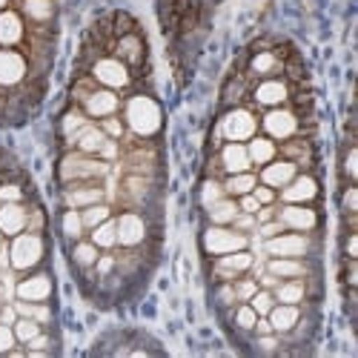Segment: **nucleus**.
Instances as JSON below:
<instances>
[{
  "mask_svg": "<svg viewBox=\"0 0 358 358\" xmlns=\"http://www.w3.org/2000/svg\"><path fill=\"white\" fill-rule=\"evenodd\" d=\"M124 117H127V127L129 132H135L138 138H152L161 132L164 124V115L158 101H152L149 95H132L124 106Z\"/></svg>",
  "mask_w": 358,
  "mask_h": 358,
  "instance_id": "obj_1",
  "label": "nucleus"
},
{
  "mask_svg": "<svg viewBox=\"0 0 358 358\" xmlns=\"http://www.w3.org/2000/svg\"><path fill=\"white\" fill-rule=\"evenodd\" d=\"M46 258V244L41 232H17L9 244V264L17 273L38 270L41 261Z\"/></svg>",
  "mask_w": 358,
  "mask_h": 358,
  "instance_id": "obj_2",
  "label": "nucleus"
},
{
  "mask_svg": "<svg viewBox=\"0 0 358 358\" xmlns=\"http://www.w3.org/2000/svg\"><path fill=\"white\" fill-rule=\"evenodd\" d=\"M109 172L106 161H98L95 155H83V152H69L61 161V181L64 184H83V181H98Z\"/></svg>",
  "mask_w": 358,
  "mask_h": 358,
  "instance_id": "obj_3",
  "label": "nucleus"
},
{
  "mask_svg": "<svg viewBox=\"0 0 358 358\" xmlns=\"http://www.w3.org/2000/svg\"><path fill=\"white\" fill-rule=\"evenodd\" d=\"M201 244H203V252L206 255H227V252H238V250H247L250 244V238L244 232H238V229H229V227H218L213 224L210 229L203 232L201 238Z\"/></svg>",
  "mask_w": 358,
  "mask_h": 358,
  "instance_id": "obj_4",
  "label": "nucleus"
},
{
  "mask_svg": "<svg viewBox=\"0 0 358 358\" xmlns=\"http://www.w3.org/2000/svg\"><path fill=\"white\" fill-rule=\"evenodd\" d=\"M264 250L273 258H304V255H310L313 244L304 232H278L273 238H266Z\"/></svg>",
  "mask_w": 358,
  "mask_h": 358,
  "instance_id": "obj_5",
  "label": "nucleus"
},
{
  "mask_svg": "<svg viewBox=\"0 0 358 358\" xmlns=\"http://www.w3.org/2000/svg\"><path fill=\"white\" fill-rule=\"evenodd\" d=\"M92 80L106 89H127L129 86V66L121 57H98L92 64Z\"/></svg>",
  "mask_w": 358,
  "mask_h": 358,
  "instance_id": "obj_6",
  "label": "nucleus"
},
{
  "mask_svg": "<svg viewBox=\"0 0 358 358\" xmlns=\"http://www.w3.org/2000/svg\"><path fill=\"white\" fill-rule=\"evenodd\" d=\"M29 75V61L15 52V49H3L0 46V89H15L26 80Z\"/></svg>",
  "mask_w": 358,
  "mask_h": 358,
  "instance_id": "obj_7",
  "label": "nucleus"
},
{
  "mask_svg": "<svg viewBox=\"0 0 358 358\" xmlns=\"http://www.w3.org/2000/svg\"><path fill=\"white\" fill-rule=\"evenodd\" d=\"M264 132L275 138V141H287V138H295L298 129H301V124H298V115L289 112V109H270L264 115V121H261Z\"/></svg>",
  "mask_w": 358,
  "mask_h": 358,
  "instance_id": "obj_8",
  "label": "nucleus"
},
{
  "mask_svg": "<svg viewBox=\"0 0 358 358\" xmlns=\"http://www.w3.org/2000/svg\"><path fill=\"white\" fill-rule=\"evenodd\" d=\"M255 129H258V121L250 109H232L221 121V135L229 141H238V143L250 141L255 135Z\"/></svg>",
  "mask_w": 358,
  "mask_h": 358,
  "instance_id": "obj_9",
  "label": "nucleus"
},
{
  "mask_svg": "<svg viewBox=\"0 0 358 358\" xmlns=\"http://www.w3.org/2000/svg\"><path fill=\"white\" fill-rule=\"evenodd\" d=\"M115 227H117V244L124 250H138L146 238V221L138 215V213H124L115 218Z\"/></svg>",
  "mask_w": 358,
  "mask_h": 358,
  "instance_id": "obj_10",
  "label": "nucleus"
},
{
  "mask_svg": "<svg viewBox=\"0 0 358 358\" xmlns=\"http://www.w3.org/2000/svg\"><path fill=\"white\" fill-rule=\"evenodd\" d=\"M278 221L284 224V229H292V232H307L318 224V215L315 210L304 203H284L278 210Z\"/></svg>",
  "mask_w": 358,
  "mask_h": 358,
  "instance_id": "obj_11",
  "label": "nucleus"
},
{
  "mask_svg": "<svg viewBox=\"0 0 358 358\" xmlns=\"http://www.w3.org/2000/svg\"><path fill=\"white\" fill-rule=\"evenodd\" d=\"M250 266H252V255L247 250L227 252V255H218V261H215V275L221 281H235L244 273H250Z\"/></svg>",
  "mask_w": 358,
  "mask_h": 358,
  "instance_id": "obj_12",
  "label": "nucleus"
},
{
  "mask_svg": "<svg viewBox=\"0 0 358 358\" xmlns=\"http://www.w3.org/2000/svg\"><path fill=\"white\" fill-rule=\"evenodd\" d=\"M52 289L55 287H52V275L49 273H32L15 287V295L20 298V301H49Z\"/></svg>",
  "mask_w": 358,
  "mask_h": 358,
  "instance_id": "obj_13",
  "label": "nucleus"
},
{
  "mask_svg": "<svg viewBox=\"0 0 358 358\" xmlns=\"http://www.w3.org/2000/svg\"><path fill=\"white\" fill-rule=\"evenodd\" d=\"M80 106H83L86 115H92V117H109V115L117 112L121 101H117L115 89H106V86H103V89H92V92H89V98H86Z\"/></svg>",
  "mask_w": 358,
  "mask_h": 358,
  "instance_id": "obj_14",
  "label": "nucleus"
},
{
  "mask_svg": "<svg viewBox=\"0 0 358 358\" xmlns=\"http://www.w3.org/2000/svg\"><path fill=\"white\" fill-rule=\"evenodd\" d=\"M295 175H298V164H292L287 158L284 161H270L261 169V184L270 187V189H284Z\"/></svg>",
  "mask_w": 358,
  "mask_h": 358,
  "instance_id": "obj_15",
  "label": "nucleus"
},
{
  "mask_svg": "<svg viewBox=\"0 0 358 358\" xmlns=\"http://www.w3.org/2000/svg\"><path fill=\"white\" fill-rule=\"evenodd\" d=\"M313 198H318V181L313 175H295L281 192L284 203H307Z\"/></svg>",
  "mask_w": 358,
  "mask_h": 358,
  "instance_id": "obj_16",
  "label": "nucleus"
},
{
  "mask_svg": "<svg viewBox=\"0 0 358 358\" xmlns=\"http://www.w3.org/2000/svg\"><path fill=\"white\" fill-rule=\"evenodd\" d=\"M23 38H26V26H23L20 12L3 9V12H0V46H3V49H15Z\"/></svg>",
  "mask_w": 358,
  "mask_h": 358,
  "instance_id": "obj_17",
  "label": "nucleus"
},
{
  "mask_svg": "<svg viewBox=\"0 0 358 358\" xmlns=\"http://www.w3.org/2000/svg\"><path fill=\"white\" fill-rule=\"evenodd\" d=\"M287 98H289V86H287L284 80H278V78H266V80H261V83L255 86V103H258V106L275 109V106H281Z\"/></svg>",
  "mask_w": 358,
  "mask_h": 358,
  "instance_id": "obj_18",
  "label": "nucleus"
},
{
  "mask_svg": "<svg viewBox=\"0 0 358 358\" xmlns=\"http://www.w3.org/2000/svg\"><path fill=\"white\" fill-rule=\"evenodd\" d=\"M101 201H103V187H98L92 181L69 184V189H66V206H72V210H86V206L101 203Z\"/></svg>",
  "mask_w": 358,
  "mask_h": 358,
  "instance_id": "obj_19",
  "label": "nucleus"
},
{
  "mask_svg": "<svg viewBox=\"0 0 358 358\" xmlns=\"http://www.w3.org/2000/svg\"><path fill=\"white\" fill-rule=\"evenodd\" d=\"M26 221H29V210L23 206V201L20 203H3L0 206V232L3 235H17V232H23L26 229Z\"/></svg>",
  "mask_w": 358,
  "mask_h": 358,
  "instance_id": "obj_20",
  "label": "nucleus"
},
{
  "mask_svg": "<svg viewBox=\"0 0 358 358\" xmlns=\"http://www.w3.org/2000/svg\"><path fill=\"white\" fill-rule=\"evenodd\" d=\"M221 166H224V172H229V175H235V172H247V169L252 166L247 146H244V143H238V141H229V143L221 149Z\"/></svg>",
  "mask_w": 358,
  "mask_h": 358,
  "instance_id": "obj_21",
  "label": "nucleus"
},
{
  "mask_svg": "<svg viewBox=\"0 0 358 358\" xmlns=\"http://www.w3.org/2000/svg\"><path fill=\"white\" fill-rule=\"evenodd\" d=\"M117 55H121V61H124V64H129V66L143 64V55H146L143 38H141L138 32L117 35Z\"/></svg>",
  "mask_w": 358,
  "mask_h": 358,
  "instance_id": "obj_22",
  "label": "nucleus"
},
{
  "mask_svg": "<svg viewBox=\"0 0 358 358\" xmlns=\"http://www.w3.org/2000/svg\"><path fill=\"white\" fill-rule=\"evenodd\" d=\"M266 318H270L275 333H292L301 321V310H298V304H275Z\"/></svg>",
  "mask_w": 358,
  "mask_h": 358,
  "instance_id": "obj_23",
  "label": "nucleus"
},
{
  "mask_svg": "<svg viewBox=\"0 0 358 358\" xmlns=\"http://www.w3.org/2000/svg\"><path fill=\"white\" fill-rule=\"evenodd\" d=\"M266 273L278 275L281 281L284 278H304V275H310V266L301 258H273L266 264Z\"/></svg>",
  "mask_w": 358,
  "mask_h": 358,
  "instance_id": "obj_24",
  "label": "nucleus"
},
{
  "mask_svg": "<svg viewBox=\"0 0 358 358\" xmlns=\"http://www.w3.org/2000/svg\"><path fill=\"white\" fill-rule=\"evenodd\" d=\"M103 141H106V132H103L101 127H89V124H86V127L75 135L72 146H78V152H83V155H98L101 146H103Z\"/></svg>",
  "mask_w": 358,
  "mask_h": 358,
  "instance_id": "obj_25",
  "label": "nucleus"
},
{
  "mask_svg": "<svg viewBox=\"0 0 358 358\" xmlns=\"http://www.w3.org/2000/svg\"><path fill=\"white\" fill-rule=\"evenodd\" d=\"M273 295H275L278 304H301L304 298H307V287H304L301 278H284V281L273 289Z\"/></svg>",
  "mask_w": 358,
  "mask_h": 358,
  "instance_id": "obj_26",
  "label": "nucleus"
},
{
  "mask_svg": "<svg viewBox=\"0 0 358 358\" xmlns=\"http://www.w3.org/2000/svg\"><path fill=\"white\" fill-rule=\"evenodd\" d=\"M238 213L241 210H238V201H232V198H221V201L206 206V215H210V221L218 224V227H229Z\"/></svg>",
  "mask_w": 358,
  "mask_h": 358,
  "instance_id": "obj_27",
  "label": "nucleus"
},
{
  "mask_svg": "<svg viewBox=\"0 0 358 358\" xmlns=\"http://www.w3.org/2000/svg\"><path fill=\"white\" fill-rule=\"evenodd\" d=\"M247 152H250V161L252 164H270V161H275V155H278V146L270 141V138H255L252 135V141H250V146H247Z\"/></svg>",
  "mask_w": 358,
  "mask_h": 358,
  "instance_id": "obj_28",
  "label": "nucleus"
},
{
  "mask_svg": "<svg viewBox=\"0 0 358 358\" xmlns=\"http://www.w3.org/2000/svg\"><path fill=\"white\" fill-rule=\"evenodd\" d=\"M23 15L32 23H49L55 17V0H23Z\"/></svg>",
  "mask_w": 358,
  "mask_h": 358,
  "instance_id": "obj_29",
  "label": "nucleus"
},
{
  "mask_svg": "<svg viewBox=\"0 0 358 358\" xmlns=\"http://www.w3.org/2000/svg\"><path fill=\"white\" fill-rule=\"evenodd\" d=\"M255 184H258V178H255L250 169H247V172H235V175H229V181L224 184V192H227V195H235V198H241V195L252 192Z\"/></svg>",
  "mask_w": 358,
  "mask_h": 358,
  "instance_id": "obj_30",
  "label": "nucleus"
},
{
  "mask_svg": "<svg viewBox=\"0 0 358 358\" xmlns=\"http://www.w3.org/2000/svg\"><path fill=\"white\" fill-rule=\"evenodd\" d=\"M92 244H95L98 250H112V247H117V227H115L112 218H106L103 224H98V227L92 229Z\"/></svg>",
  "mask_w": 358,
  "mask_h": 358,
  "instance_id": "obj_31",
  "label": "nucleus"
},
{
  "mask_svg": "<svg viewBox=\"0 0 358 358\" xmlns=\"http://www.w3.org/2000/svg\"><path fill=\"white\" fill-rule=\"evenodd\" d=\"M15 310H17V315H23V318H35L38 324H52V310H49L43 301H20V298H17Z\"/></svg>",
  "mask_w": 358,
  "mask_h": 358,
  "instance_id": "obj_32",
  "label": "nucleus"
},
{
  "mask_svg": "<svg viewBox=\"0 0 358 358\" xmlns=\"http://www.w3.org/2000/svg\"><path fill=\"white\" fill-rule=\"evenodd\" d=\"M83 218H80V213L78 210H69L61 215V232H64V238H69V241H80V235H83Z\"/></svg>",
  "mask_w": 358,
  "mask_h": 358,
  "instance_id": "obj_33",
  "label": "nucleus"
},
{
  "mask_svg": "<svg viewBox=\"0 0 358 358\" xmlns=\"http://www.w3.org/2000/svg\"><path fill=\"white\" fill-rule=\"evenodd\" d=\"M72 261H75L78 266H83V270H89V266H95V261H98V247H95L92 241H75V247H72Z\"/></svg>",
  "mask_w": 358,
  "mask_h": 358,
  "instance_id": "obj_34",
  "label": "nucleus"
},
{
  "mask_svg": "<svg viewBox=\"0 0 358 358\" xmlns=\"http://www.w3.org/2000/svg\"><path fill=\"white\" fill-rule=\"evenodd\" d=\"M12 330H15V338H17L20 344H29L35 336H41V333H43V324H38L35 318H23V315H20V318L15 321Z\"/></svg>",
  "mask_w": 358,
  "mask_h": 358,
  "instance_id": "obj_35",
  "label": "nucleus"
},
{
  "mask_svg": "<svg viewBox=\"0 0 358 358\" xmlns=\"http://www.w3.org/2000/svg\"><path fill=\"white\" fill-rule=\"evenodd\" d=\"M109 215H112V213H109V206H106V203H92V206H86V210L80 213L86 229H95V227L103 224Z\"/></svg>",
  "mask_w": 358,
  "mask_h": 358,
  "instance_id": "obj_36",
  "label": "nucleus"
},
{
  "mask_svg": "<svg viewBox=\"0 0 358 358\" xmlns=\"http://www.w3.org/2000/svg\"><path fill=\"white\" fill-rule=\"evenodd\" d=\"M255 321H258V313H255V310H252L250 304H241V301L235 304V327H238V330H244V333H252Z\"/></svg>",
  "mask_w": 358,
  "mask_h": 358,
  "instance_id": "obj_37",
  "label": "nucleus"
},
{
  "mask_svg": "<svg viewBox=\"0 0 358 358\" xmlns=\"http://www.w3.org/2000/svg\"><path fill=\"white\" fill-rule=\"evenodd\" d=\"M275 304H278V301H275L273 289H255V295L250 298V307H252L258 315H270V310H273Z\"/></svg>",
  "mask_w": 358,
  "mask_h": 358,
  "instance_id": "obj_38",
  "label": "nucleus"
},
{
  "mask_svg": "<svg viewBox=\"0 0 358 358\" xmlns=\"http://www.w3.org/2000/svg\"><path fill=\"white\" fill-rule=\"evenodd\" d=\"M252 72L255 75H270V72H275L281 64H278V57L273 55V52H258L255 57H252Z\"/></svg>",
  "mask_w": 358,
  "mask_h": 358,
  "instance_id": "obj_39",
  "label": "nucleus"
},
{
  "mask_svg": "<svg viewBox=\"0 0 358 358\" xmlns=\"http://www.w3.org/2000/svg\"><path fill=\"white\" fill-rule=\"evenodd\" d=\"M224 195H227V192H224V184L215 181V178H206L203 187H201V203H203V206H210V203L221 201Z\"/></svg>",
  "mask_w": 358,
  "mask_h": 358,
  "instance_id": "obj_40",
  "label": "nucleus"
},
{
  "mask_svg": "<svg viewBox=\"0 0 358 358\" xmlns=\"http://www.w3.org/2000/svg\"><path fill=\"white\" fill-rule=\"evenodd\" d=\"M83 127H86V117H83L80 112H69V115L64 117V124H61V132H64V135L69 138V143H72L75 135H78Z\"/></svg>",
  "mask_w": 358,
  "mask_h": 358,
  "instance_id": "obj_41",
  "label": "nucleus"
},
{
  "mask_svg": "<svg viewBox=\"0 0 358 358\" xmlns=\"http://www.w3.org/2000/svg\"><path fill=\"white\" fill-rule=\"evenodd\" d=\"M232 289H235V298H238V301H250V298L255 295V289H258V284H255L252 278H244V281H238V278H235Z\"/></svg>",
  "mask_w": 358,
  "mask_h": 358,
  "instance_id": "obj_42",
  "label": "nucleus"
},
{
  "mask_svg": "<svg viewBox=\"0 0 358 358\" xmlns=\"http://www.w3.org/2000/svg\"><path fill=\"white\" fill-rule=\"evenodd\" d=\"M0 201L3 203H20L23 201V187L20 184H0Z\"/></svg>",
  "mask_w": 358,
  "mask_h": 358,
  "instance_id": "obj_43",
  "label": "nucleus"
},
{
  "mask_svg": "<svg viewBox=\"0 0 358 358\" xmlns=\"http://www.w3.org/2000/svg\"><path fill=\"white\" fill-rule=\"evenodd\" d=\"M101 129L106 132V138H115V141H117V138H124V132H127V129H124V121H117V117H115V115L103 117V124H101Z\"/></svg>",
  "mask_w": 358,
  "mask_h": 358,
  "instance_id": "obj_44",
  "label": "nucleus"
},
{
  "mask_svg": "<svg viewBox=\"0 0 358 358\" xmlns=\"http://www.w3.org/2000/svg\"><path fill=\"white\" fill-rule=\"evenodd\" d=\"M15 344H17L15 330H12L9 324H0V352H12V350H15Z\"/></svg>",
  "mask_w": 358,
  "mask_h": 358,
  "instance_id": "obj_45",
  "label": "nucleus"
},
{
  "mask_svg": "<svg viewBox=\"0 0 358 358\" xmlns=\"http://www.w3.org/2000/svg\"><path fill=\"white\" fill-rule=\"evenodd\" d=\"M238 210L247 213V215H255L261 210V203H258V198L252 192H247V195H241V201H238Z\"/></svg>",
  "mask_w": 358,
  "mask_h": 358,
  "instance_id": "obj_46",
  "label": "nucleus"
},
{
  "mask_svg": "<svg viewBox=\"0 0 358 358\" xmlns=\"http://www.w3.org/2000/svg\"><path fill=\"white\" fill-rule=\"evenodd\" d=\"M344 213L347 215H355L358 213V189L355 187H347L344 189Z\"/></svg>",
  "mask_w": 358,
  "mask_h": 358,
  "instance_id": "obj_47",
  "label": "nucleus"
},
{
  "mask_svg": "<svg viewBox=\"0 0 358 358\" xmlns=\"http://www.w3.org/2000/svg\"><path fill=\"white\" fill-rule=\"evenodd\" d=\"M98 155H101V158H103L106 164H109V161H115L117 155H121V152H117V141H115V138H106V141H103V146H101V152H98Z\"/></svg>",
  "mask_w": 358,
  "mask_h": 358,
  "instance_id": "obj_48",
  "label": "nucleus"
},
{
  "mask_svg": "<svg viewBox=\"0 0 358 358\" xmlns=\"http://www.w3.org/2000/svg\"><path fill=\"white\" fill-rule=\"evenodd\" d=\"M218 301H221L224 307H235V304H238V298H235V289H232V284H224V287H218Z\"/></svg>",
  "mask_w": 358,
  "mask_h": 358,
  "instance_id": "obj_49",
  "label": "nucleus"
},
{
  "mask_svg": "<svg viewBox=\"0 0 358 358\" xmlns=\"http://www.w3.org/2000/svg\"><path fill=\"white\" fill-rule=\"evenodd\" d=\"M95 270H98V275L103 278V275H109L112 270H115V255H98V261H95Z\"/></svg>",
  "mask_w": 358,
  "mask_h": 358,
  "instance_id": "obj_50",
  "label": "nucleus"
},
{
  "mask_svg": "<svg viewBox=\"0 0 358 358\" xmlns=\"http://www.w3.org/2000/svg\"><path fill=\"white\" fill-rule=\"evenodd\" d=\"M252 195L258 198V203H261V206H264V203H275V192H273L270 187H264V184H261V187L255 184V189H252Z\"/></svg>",
  "mask_w": 358,
  "mask_h": 358,
  "instance_id": "obj_51",
  "label": "nucleus"
},
{
  "mask_svg": "<svg viewBox=\"0 0 358 358\" xmlns=\"http://www.w3.org/2000/svg\"><path fill=\"white\" fill-rule=\"evenodd\" d=\"M258 229H261V235H264V238H273V235L284 232V224L275 218V221H264V224H258Z\"/></svg>",
  "mask_w": 358,
  "mask_h": 358,
  "instance_id": "obj_52",
  "label": "nucleus"
},
{
  "mask_svg": "<svg viewBox=\"0 0 358 358\" xmlns=\"http://www.w3.org/2000/svg\"><path fill=\"white\" fill-rule=\"evenodd\" d=\"M344 172H347L350 181H355V146H350V149H347V158H344Z\"/></svg>",
  "mask_w": 358,
  "mask_h": 358,
  "instance_id": "obj_53",
  "label": "nucleus"
},
{
  "mask_svg": "<svg viewBox=\"0 0 358 358\" xmlns=\"http://www.w3.org/2000/svg\"><path fill=\"white\" fill-rule=\"evenodd\" d=\"M15 321H17V310L15 307H0V324L15 327Z\"/></svg>",
  "mask_w": 358,
  "mask_h": 358,
  "instance_id": "obj_54",
  "label": "nucleus"
},
{
  "mask_svg": "<svg viewBox=\"0 0 358 358\" xmlns=\"http://www.w3.org/2000/svg\"><path fill=\"white\" fill-rule=\"evenodd\" d=\"M355 241H358V235H355V229H350V235H347V258H355L358 255Z\"/></svg>",
  "mask_w": 358,
  "mask_h": 358,
  "instance_id": "obj_55",
  "label": "nucleus"
},
{
  "mask_svg": "<svg viewBox=\"0 0 358 358\" xmlns=\"http://www.w3.org/2000/svg\"><path fill=\"white\" fill-rule=\"evenodd\" d=\"M6 6H9V0H0V12H3Z\"/></svg>",
  "mask_w": 358,
  "mask_h": 358,
  "instance_id": "obj_56",
  "label": "nucleus"
},
{
  "mask_svg": "<svg viewBox=\"0 0 358 358\" xmlns=\"http://www.w3.org/2000/svg\"><path fill=\"white\" fill-rule=\"evenodd\" d=\"M0 247H3V232H0Z\"/></svg>",
  "mask_w": 358,
  "mask_h": 358,
  "instance_id": "obj_57",
  "label": "nucleus"
}]
</instances>
